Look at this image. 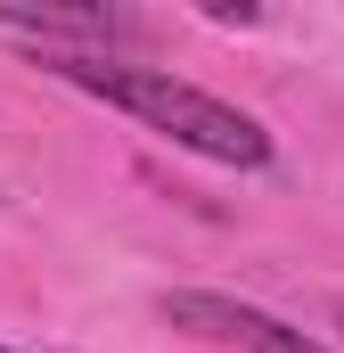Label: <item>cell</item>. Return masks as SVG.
Segmentation results:
<instances>
[{"mask_svg":"<svg viewBox=\"0 0 344 353\" xmlns=\"http://www.w3.org/2000/svg\"><path fill=\"white\" fill-rule=\"evenodd\" d=\"M50 74L98 90L107 107L140 115L148 132H164L172 148H189V157H213V165H238V173L270 165V132H262L255 115H238L230 99L180 83V74H164V66H115V58H90V50H58Z\"/></svg>","mask_w":344,"mask_h":353,"instance_id":"6da1fadb","label":"cell"},{"mask_svg":"<svg viewBox=\"0 0 344 353\" xmlns=\"http://www.w3.org/2000/svg\"><path fill=\"white\" fill-rule=\"evenodd\" d=\"M172 321H189L205 337H230V345H255V353H328V345H312L303 329L270 321L255 304H222V296H172Z\"/></svg>","mask_w":344,"mask_h":353,"instance_id":"7a4b0ae2","label":"cell"},{"mask_svg":"<svg viewBox=\"0 0 344 353\" xmlns=\"http://www.w3.org/2000/svg\"><path fill=\"white\" fill-rule=\"evenodd\" d=\"M8 33H41V41H115L131 33L123 8H0Z\"/></svg>","mask_w":344,"mask_h":353,"instance_id":"3957f363","label":"cell"}]
</instances>
